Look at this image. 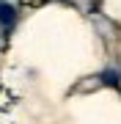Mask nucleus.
Returning <instances> with one entry per match:
<instances>
[{"label":"nucleus","instance_id":"nucleus-2","mask_svg":"<svg viewBox=\"0 0 121 124\" xmlns=\"http://www.w3.org/2000/svg\"><path fill=\"white\" fill-rule=\"evenodd\" d=\"M102 80H105L107 85H116L118 80H121V75H118V69H107V72L102 75Z\"/></svg>","mask_w":121,"mask_h":124},{"label":"nucleus","instance_id":"nucleus-1","mask_svg":"<svg viewBox=\"0 0 121 124\" xmlns=\"http://www.w3.org/2000/svg\"><path fill=\"white\" fill-rule=\"evenodd\" d=\"M14 17H17L14 8H11L8 3H3V0H0V22H3L6 28H11V25H14Z\"/></svg>","mask_w":121,"mask_h":124}]
</instances>
